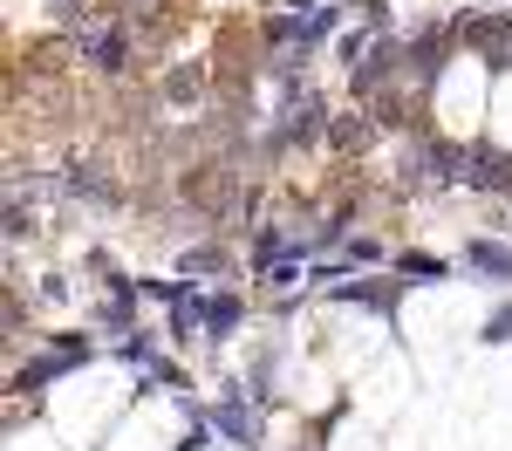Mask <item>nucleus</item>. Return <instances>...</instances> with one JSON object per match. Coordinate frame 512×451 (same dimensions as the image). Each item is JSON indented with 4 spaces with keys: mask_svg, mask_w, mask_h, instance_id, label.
Instances as JSON below:
<instances>
[{
    "mask_svg": "<svg viewBox=\"0 0 512 451\" xmlns=\"http://www.w3.org/2000/svg\"><path fill=\"white\" fill-rule=\"evenodd\" d=\"M287 89H294V96H287V123L274 130V144H280V151H308V144L328 137V123H335V117H328V103L308 96L301 82H287Z\"/></svg>",
    "mask_w": 512,
    "mask_h": 451,
    "instance_id": "f257e3e1",
    "label": "nucleus"
},
{
    "mask_svg": "<svg viewBox=\"0 0 512 451\" xmlns=\"http://www.w3.org/2000/svg\"><path fill=\"white\" fill-rule=\"evenodd\" d=\"M192 410V424H212L219 438H233L239 451H260V417H253V404H246V390H233L226 404H212V410H198V404H185Z\"/></svg>",
    "mask_w": 512,
    "mask_h": 451,
    "instance_id": "f03ea898",
    "label": "nucleus"
},
{
    "mask_svg": "<svg viewBox=\"0 0 512 451\" xmlns=\"http://www.w3.org/2000/svg\"><path fill=\"white\" fill-rule=\"evenodd\" d=\"M82 62L103 69V76H123L130 69V35H123L117 21H89L82 28Z\"/></svg>",
    "mask_w": 512,
    "mask_h": 451,
    "instance_id": "7ed1b4c3",
    "label": "nucleus"
},
{
    "mask_svg": "<svg viewBox=\"0 0 512 451\" xmlns=\"http://www.w3.org/2000/svg\"><path fill=\"white\" fill-rule=\"evenodd\" d=\"M465 185H478V192H499V199H506V192H512V158H506V151H485V144H478L472 164H465Z\"/></svg>",
    "mask_w": 512,
    "mask_h": 451,
    "instance_id": "20e7f679",
    "label": "nucleus"
},
{
    "mask_svg": "<svg viewBox=\"0 0 512 451\" xmlns=\"http://www.w3.org/2000/svg\"><path fill=\"white\" fill-rule=\"evenodd\" d=\"M69 369H82V356H69V349H55V356H35V363L14 376V390H21V397H41V390H48L55 376H69Z\"/></svg>",
    "mask_w": 512,
    "mask_h": 451,
    "instance_id": "39448f33",
    "label": "nucleus"
},
{
    "mask_svg": "<svg viewBox=\"0 0 512 451\" xmlns=\"http://www.w3.org/2000/svg\"><path fill=\"white\" fill-rule=\"evenodd\" d=\"M465 267H472L478 281H512V246H499V240H472V246H465Z\"/></svg>",
    "mask_w": 512,
    "mask_h": 451,
    "instance_id": "423d86ee",
    "label": "nucleus"
},
{
    "mask_svg": "<svg viewBox=\"0 0 512 451\" xmlns=\"http://www.w3.org/2000/svg\"><path fill=\"white\" fill-rule=\"evenodd\" d=\"M410 76L424 82V89L444 76V28H424V35L410 41Z\"/></svg>",
    "mask_w": 512,
    "mask_h": 451,
    "instance_id": "0eeeda50",
    "label": "nucleus"
},
{
    "mask_svg": "<svg viewBox=\"0 0 512 451\" xmlns=\"http://www.w3.org/2000/svg\"><path fill=\"white\" fill-rule=\"evenodd\" d=\"M335 301H355V308L396 315V281H335Z\"/></svg>",
    "mask_w": 512,
    "mask_h": 451,
    "instance_id": "6e6552de",
    "label": "nucleus"
},
{
    "mask_svg": "<svg viewBox=\"0 0 512 451\" xmlns=\"http://www.w3.org/2000/svg\"><path fill=\"white\" fill-rule=\"evenodd\" d=\"M390 69H396V48H390V41H376V48H369V62H355V76H349V82H355V96L369 103V96L390 82Z\"/></svg>",
    "mask_w": 512,
    "mask_h": 451,
    "instance_id": "1a4fd4ad",
    "label": "nucleus"
},
{
    "mask_svg": "<svg viewBox=\"0 0 512 451\" xmlns=\"http://www.w3.org/2000/svg\"><path fill=\"white\" fill-rule=\"evenodd\" d=\"M62 185H69V199H82V205H89V199H96V205L117 199V192H110V178H103V164H76Z\"/></svg>",
    "mask_w": 512,
    "mask_h": 451,
    "instance_id": "9d476101",
    "label": "nucleus"
},
{
    "mask_svg": "<svg viewBox=\"0 0 512 451\" xmlns=\"http://www.w3.org/2000/svg\"><path fill=\"white\" fill-rule=\"evenodd\" d=\"M239 328V294H205V342H226Z\"/></svg>",
    "mask_w": 512,
    "mask_h": 451,
    "instance_id": "9b49d317",
    "label": "nucleus"
},
{
    "mask_svg": "<svg viewBox=\"0 0 512 451\" xmlns=\"http://www.w3.org/2000/svg\"><path fill=\"white\" fill-rule=\"evenodd\" d=\"M335 21H342V7H315V14H294V41H301V48H315V41L335 35Z\"/></svg>",
    "mask_w": 512,
    "mask_h": 451,
    "instance_id": "f8f14e48",
    "label": "nucleus"
},
{
    "mask_svg": "<svg viewBox=\"0 0 512 451\" xmlns=\"http://www.w3.org/2000/svg\"><path fill=\"white\" fill-rule=\"evenodd\" d=\"M328 137H335L342 151H355V144H369V137H376V123H369V110H342V117L328 123Z\"/></svg>",
    "mask_w": 512,
    "mask_h": 451,
    "instance_id": "ddd939ff",
    "label": "nucleus"
},
{
    "mask_svg": "<svg viewBox=\"0 0 512 451\" xmlns=\"http://www.w3.org/2000/svg\"><path fill=\"white\" fill-rule=\"evenodd\" d=\"M396 274H403V281H444L451 260H437V253H396Z\"/></svg>",
    "mask_w": 512,
    "mask_h": 451,
    "instance_id": "4468645a",
    "label": "nucleus"
},
{
    "mask_svg": "<svg viewBox=\"0 0 512 451\" xmlns=\"http://www.w3.org/2000/svg\"><path fill=\"white\" fill-rule=\"evenodd\" d=\"M164 96H171V103H198V96H205V76H198V62H178V69L164 76Z\"/></svg>",
    "mask_w": 512,
    "mask_h": 451,
    "instance_id": "2eb2a0df",
    "label": "nucleus"
},
{
    "mask_svg": "<svg viewBox=\"0 0 512 451\" xmlns=\"http://www.w3.org/2000/svg\"><path fill=\"white\" fill-rule=\"evenodd\" d=\"M178 267H185V274H226V253H219V246H192Z\"/></svg>",
    "mask_w": 512,
    "mask_h": 451,
    "instance_id": "dca6fc26",
    "label": "nucleus"
},
{
    "mask_svg": "<svg viewBox=\"0 0 512 451\" xmlns=\"http://www.w3.org/2000/svg\"><path fill=\"white\" fill-rule=\"evenodd\" d=\"M260 281L274 287V294H287V287L301 281V253H287V260H274V267H267V274H260Z\"/></svg>",
    "mask_w": 512,
    "mask_h": 451,
    "instance_id": "f3484780",
    "label": "nucleus"
},
{
    "mask_svg": "<svg viewBox=\"0 0 512 451\" xmlns=\"http://www.w3.org/2000/svg\"><path fill=\"white\" fill-rule=\"evenodd\" d=\"M478 342H492V349H499V342H512V301L485 315V328H478Z\"/></svg>",
    "mask_w": 512,
    "mask_h": 451,
    "instance_id": "a211bd4d",
    "label": "nucleus"
},
{
    "mask_svg": "<svg viewBox=\"0 0 512 451\" xmlns=\"http://www.w3.org/2000/svg\"><path fill=\"white\" fill-rule=\"evenodd\" d=\"M355 14H362V28H369V35H383V28H390V0H349Z\"/></svg>",
    "mask_w": 512,
    "mask_h": 451,
    "instance_id": "6ab92c4d",
    "label": "nucleus"
},
{
    "mask_svg": "<svg viewBox=\"0 0 512 451\" xmlns=\"http://www.w3.org/2000/svg\"><path fill=\"white\" fill-rule=\"evenodd\" d=\"M342 240H349V219L335 212V219H328V226L315 233V253H328V246H342Z\"/></svg>",
    "mask_w": 512,
    "mask_h": 451,
    "instance_id": "aec40b11",
    "label": "nucleus"
},
{
    "mask_svg": "<svg viewBox=\"0 0 512 451\" xmlns=\"http://www.w3.org/2000/svg\"><path fill=\"white\" fill-rule=\"evenodd\" d=\"M349 260H362V267H376V260H383V246H376V240H349Z\"/></svg>",
    "mask_w": 512,
    "mask_h": 451,
    "instance_id": "412c9836",
    "label": "nucleus"
}]
</instances>
